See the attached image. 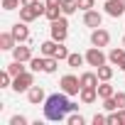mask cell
I'll return each mask as SVG.
<instances>
[{
    "mask_svg": "<svg viewBox=\"0 0 125 125\" xmlns=\"http://www.w3.org/2000/svg\"><path fill=\"white\" fill-rule=\"evenodd\" d=\"M66 96H69V93L61 91V93H52V96L44 101V118H47V120L59 123V120H66L69 113L79 110V103H71Z\"/></svg>",
    "mask_w": 125,
    "mask_h": 125,
    "instance_id": "6da1fadb",
    "label": "cell"
},
{
    "mask_svg": "<svg viewBox=\"0 0 125 125\" xmlns=\"http://www.w3.org/2000/svg\"><path fill=\"white\" fill-rule=\"evenodd\" d=\"M44 12H47V5H42V3H37V5H22L20 8V20L22 22H32V20L42 17Z\"/></svg>",
    "mask_w": 125,
    "mask_h": 125,
    "instance_id": "7a4b0ae2",
    "label": "cell"
},
{
    "mask_svg": "<svg viewBox=\"0 0 125 125\" xmlns=\"http://www.w3.org/2000/svg\"><path fill=\"white\" fill-rule=\"evenodd\" d=\"M49 30H52V39L64 42V39H66V34H69V20H66V15H61L59 20H54Z\"/></svg>",
    "mask_w": 125,
    "mask_h": 125,
    "instance_id": "3957f363",
    "label": "cell"
},
{
    "mask_svg": "<svg viewBox=\"0 0 125 125\" xmlns=\"http://www.w3.org/2000/svg\"><path fill=\"white\" fill-rule=\"evenodd\" d=\"M32 86H34V74H32V71H25V74H20V76L12 79V91H15V93H25V91H30Z\"/></svg>",
    "mask_w": 125,
    "mask_h": 125,
    "instance_id": "277c9868",
    "label": "cell"
},
{
    "mask_svg": "<svg viewBox=\"0 0 125 125\" xmlns=\"http://www.w3.org/2000/svg\"><path fill=\"white\" fill-rule=\"evenodd\" d=\"M61 91L69 93V96H79L81 93V79H76L74 74H66V76H61Z\"/></svg>",
    "mask_w": 125,
    "mask_h": 125,
    "instance_id": "5b68a950",
    "label": "cell"
},
{
    "mask_svg": "<svg viewBox=\"0 0 125 125\" xmlns=\"http://www.w3.org/2000/svg\"><path fill=\"white\" fill-rule=\"evenodd\" d=\"M105 59H108V56L101 52V47H91V49L86 52V64H91V66H96V69L105 64Z\"/></svg>",
    "mask_w": 125,
    "mask_h": 125,
    "instance_id": "8992f818",
    "label": "cell"
},
{
    "mask_svg": "<svg viewBox=\"0 0 125 125\" xmlns=\"http://www.w3.org/2000/svg\"><path fill=\"white\" fill-rule=\"evenodd\" d=\"M108 42H110V32H108V30L96 27V30L91 32V44H93V47H108Z\"/></svg>",
    "mask_w": 125,
    "mask_h": 125,
    "instance_id": "52a82bcc",
    "label": "cell"
},
{
    "mask_svg": "<svg viewBox=\"0 0 125 125\" xmlns=\"http://www.w3.org/2000/svg\"><path fill=\"white\" fill-rule=\"evenodd\" d=\"M105 15L110 17L125 15V0H105Z\"/></svg>",
    "mask_w": 125,
    "mask_h": 125,
    "instance_id": "ba28073f",
    "label": "cell"
},
{
    "mask_svg": "<svg viewBox=\"0 0 125 125\" xmlns=\"http://www.w3.org/2000/svg\"><path fill=\"white\" fill-rule=\"evenodd\" d=\"M96 98H98V86H83L81 93H79V101H81L83 105L96 103Z\"/></svg>",
    "mask_w": 125,
    "mask_h": 125,
    "instance_id": "9c48e42d",
    "label": "cell"
},
{
    "mask_svg": "<svg viewBox=\"0 0 125 125\" xmlns=\"http://www.w3.org/2000/svg\"><path fill=\"white\" fill-rule=\"evenodd\" d=\"M101 22H103V15L101 12H96V10H86L83 12V25L86 27H93L96 30V27H101Z\"/></svg>",
    "mask_w": 125,
    "mask_h": 125,
    "instance_id": "30bf717a",
    "label": "cell"
},
{
    "mask_svg": "<svg viewBox=\"0 0 125 125\" xmlns=\"http://www.w3.org/2000/svg\"><path fill=\"white\" fill-rule=\"evenodd\" d=\"M10 32H12V37L17 39V44L30 39V30H27V22H17V25H12V30H10Z\"/></svg>",
    "mask_w": 125,
    "mask_h": 125,
    "instance_id": "8fae6325",
    "label": "cell"
},
{
    "mask_svg": "<svg viewBox=\"0 0 125 125\" xmlns=\"http://www.w3.org/2000/svg\"><path fill=\"white\" fill-rule=\"evenodd\" d=\"M27 101H30L32 105L44 103V101H47V98H44V88H42V86H32V88L27 91Z\"/></svg>",
    "mask_w": 125,
    "mask_h": 125,
    "instance_id": "7c38bea8",
    "label": "cell"
},
{
    "mask_svg": "<svg viewBox=\"0 0 125 125\" xmlns=\"http://www.w3.org/2000/svg\"><path fill=\"white\" fill-rule=\"evenodd\" d=\"M59 44H61V42H56V39L42 42V44H39V52H42V56H54V54H56V49H59Z\"/></svg>",
    "mask_w": 125,
    "mask_h": 125,
    "instance_id": "4fadbf2b",
    "label": "cell"
},
{
    "mask_svg": "<svg viewBox=\"0 0 125 125\" xmlns=\"http://www.w3.org/2000/svg\"><path fill=\"white\" fill-rule=\"evenodd\" d=\"M12 56H15L17 61H30V59H32V49H30V47H22V42H20V44L12 49Z\"/></svg>",
    "mask_w": 125,
    "mask_h": 125,
    "instance_id": "5bb4252c",
    "label": "cell"
},
{
    "mask_svg": "<svg viewBox=\"0 0 125 125\" xmlns=\"http://www.w3.org/2000/svg\"><path fill=\"white\" fill-rule=\"evenodd\" d=\"M17 47V39L12 37V32H3V34H0V49H15Z\"/></svg>",
    "mask_w": 125,
    "mask_h": 125,
    "instance_id": "9a60e30c",
    "label": "cell"
},
{
    "mask_svg": "<svg viewBox=\"0 0 125 125\" xmlns=\"http://www.w3.org/2000/svg\"><path fill=\"white\" fill-rule=\"evenodd\" d=\"M115 96V88L110 86V81H101L98 83V98H110Z\"/></svg>",
    "mask_w": 125,
    "mask_h": 125,
    "instance_id": "2e32d148",
    "label": "cell"
},
{
    "mask_svg": "<svg viewBox=\"0 0 125 125\" xmlns=\"http://www.w3.org/2000/svg\"><path fill=\"white\" fill-rule=\"evenodd\" d=\"M76 10H79V0H61V12H64L66 17L74 15Z\"/></svg>",
    "mask_w": 125,
    "mask_h": 125,
    "instance_id": "e0dca14e",
    "label": "cell"
},
{
    "mask_svg": "<svg viewBox=\"0 0 125 125\" xmlns=\"http://www.w3.org/2000/svg\"><path fill=\"white\" fill-rule=\"evenodd\" d=\"M98 74H93V71H86V74H81V88L83 86H98Z\"/></svg>",
    "mask_w": 125,
    "mask_h": 125,
    "instance_id": "ac0fdd59",
    "label": "cell"
},
{
    "mask_svg": "<svg viewBox=\"0 0 125 125\" xmlns=\"http://www.w3.org/2000/svg\"><path fill=\"white\" fill-rule=\"evenodd\" d=\"M44 15H47L49 22H54V20H59L64 12H61V5H47V12H44Z\"/></svg>",
    "mask_w": 125,
    "mask_h": 125,
    "instance_id": "d6986e66",
    "label": "cell"
},
{
    "mask_svg": "<svg viewBox=\"0 0 125 125\" xmlns=\"http://www.w3.org/2000/svg\"><path fill=\"white\" fill-rule=\"evenodd\" d=\"M59 66V59L56 56H44V74H54Z\"/></svg>",
    "mask_w": 125,
    "mask_h": 125,
    "instance_id": "ffe728a7",
    "label": "cell"
},
{
    "mask_svg": "<svg viewBox=\"0 0 125 125\" xmlns=\"http://www.w3.org/2000/svg\"><path fill=\"white\" fill-rule=\"evenodd\" d=\"M123 56H125V49H110V52H108V61H110V64H115V66L120 64Z\"/></svg>",
    "mask_w": 125,
    "mask_h": 125,
    "instance_id": "44dd1931",
    "label": "cell"
},
{
    "mask_svg": "<svg viewBox=\"0 0 125 125\" xmlns=\"http://www.w3.org/2000/svg\"><path fill=\"white\" fill-rule=\"evenodd\" d=\"M96 74H98L101 81H110V79H113V66H105V64H103V66H98Z\"/></svg>",
    "mask_w": 125,
    "mask_h": 125,
    "instance_id": "7402d4cb",
    "label": "cell"
},
{
    "mask_svg": "<svg viewBox=\"0 0 125 125\" xmlns=\"http://www.w3.org/2000/svg\"><path fill=\"white\" fill-rule=\"evenodd\" d=\"M86 61V56H81V54H69V59H66V64L71 66V69H79L81 64Z\"/></svg>",
    "mask_w": 125,
    "mask_h": 125,
    "instance_id": "603a6c76",
    "label": "cell"
},
{
    "mask_svg": "<svg viewBox=\"0 0 125 125\" xmlns=\"http://www.w3.org/2000/svg\"><path fill=\"white\" fill-rule=\"evenodd\" d=\"M22 64H25V61H17V59H15L12 64L8 66V71L12 74V79H15V76H20V74H25V66H22Z\"/></svg>",
    "mask_w": 125,
    "mask_h": 125,
    "instance_id": "cb8c5ba5",
    "label": "cell"
},
{
    "mask_svg": "<svg viewBox=\"0 0 125 125\" xmlns=\"http://www.w3.org/2000/svg\"><path fill=\"white\" fill-rule=\"evenodd\" d=\"M30 69L32 71H44V56H32L30 59Z\"/></svg>",
    "mask_w": 125,
    "mask_h": 125,
    "instance_id": "d4e9b609",
    "label": "cell"
},
{
    "mask_svg": "<svg viewBox=\"0 0 125 125\" xmlns=\"http://www.w3.org/2000/svg\"><path fill=\"white\" fill-rule=\"evenodd\" d=\"M8 86H12V74L5 69L3 74H0V88H8Z\"/></svg>",
    "mask_w": 125,
    "mask_h": 125,
    "instance_id": "484cf974",
    "label": "cell"
},
{
    "mask_svg": "<svg viewBox=\"0 0 125 125\" xmlns=\"http://www.w3.org/2000/svg\"><path fill=\"white\" fill-rule=\"evenodd\" d=\"M66 120H69V125H83V123H86L81 113H74V115H66Z\"/></svg>",
    "mask_w": 125,
    "mask_h": 125,
    "instance_id": "4316f807",
    "label": "cell"
},
{
    "mask_svg": "<svg viewBox=\"0 0 125 125\" xmlns=\"http://www.w3.org/2000/svg\"><path fill=\"white\" fill-rule=\"evenodd\" d=\"M103 108L110 113V110H118V103H115V98L110 96V98H103Z\"/></svg>",
    "mask_w": 125,
    "mask_h": 125,
    "instance_id": "83f0119b",
    "label": "cell"
},
{
    "mask_svg": "<svg viewBox=\"0 0 125 125\" xmlns=\"http://www.w3.org/2000/svg\"><path fill=\"white\" fill-rule=\"evenodd\" d=\"M22 5V0H3V10H15Z\"/></svg>",
    "mask_w": 125,
    "mask_h": 125,
    "instance_id": "f1b7e54d",
    "label": "cell"
},
{
    "mask_svg": "<svg viewBox=\"0 0 125 125\" xmlns=\"http://www.w3.org/2000/svg\"><path fill=\"white\" fill-rule=\"evenodd\" d=\"M59 61H64V59H69V52H66V47L64 44H59V49H56V54H54Z\"/></svg>",
    "mask_w": 125,
    "mask_h": 125,
    "instance_id": "f546056e",
    "label": "cell"
},
{
    "mask_svg": "<svg viewBox=\"0 0 125 125\" xmlns=\"http://www.w3.org/2000/svg\"><path fill=\"white\" fill-rule=\"evenodd\" d=\"M91 123H93V125H105V123H108V115H101V113H96V115L91 118Z\"/></svg>",
    "mask_w": 125,
    "mask_h": 125,
    "instance_id": "4dcf8cb0",
    "label": "cell"
},
{
    "mask_svg": "<svg viewBox=\"0 0 125 125\" xmlns=\"http://www.w3.org/2000/svg\"><path fill=\"white\" fill-rule=\"evenodd\" d=\"M93 3H96V0H79V10H93Z\"/></svg>",
    "mask_w": 125,
    "mask_h": 125,
    "instance_id": "1f68e13d",
    "label": "cell"
},
{
    "mask_svg": "<svg viewBox=\"0 0 125 125\" xmlns=\"http://www.w3.org/2000/svg\"><path fill=\"white\" fill-rule=\"evenodd\" d=\"M10 125H27V118L25 115H12L10 118Z\"/></svg>",
    "mask_w": 125,
    "mask_h": 125,
    "instance_id": "d6a6232c",
    "label": "cell"
},
{
    "mask_svg": "<svg viewBox=\"0 0 125 125\" xmlns=\"http://www.w3.org/2000/svg\"><path fill=\"white\" fill-rule=\"evenodd\" d=\"M108 125H118V110H110L108 113Z\"/></svg>",
    "mask_w": 125,
    "mask_h": 125,
    "instance_id": "836d02e7",
    "label": "cell"
},
{
    "mask_svg": "<svg viewBox=\"0 0 125 125\" xmlns=\"http://www.w3.org/2000/svg\"><path fill=\"white\" fill-rule=\"evenodd\" d=\"M113 98H115V103H118V108H125V93H115Z\"/></svg>",
    "mask_w": 125,
    "mask_h": 125,
    "instance_id": "e575fe53",
    "label": "cell"
},
{
    "mask_svg": "<svg viewBox=\"0 0 125 125\" xmlns=\"http://www.w3.org/2000/svg\"><path fill=\"white\" fill-rule=\"evenodd\" d=\"M118 125H125V108H118Z\"/></svg>",
    "mask_w": 125,
    "mask_h": 125,
    "instance_id": "d590c367",
    "label": "cell"
},
{
    "mask_svg": "<svg viewBox=\"0 0 125 125\" xmlns=\"http://www.w3.org/2000/svg\"><path fill=\"white\" fill-rule=\"evenodd\" d=\"M39 0H22V5H37Z\"/></svg>",
    "mask_w": 125,
    "mask_h": 125,
    "instance_id": "8d00e7d4",
    "label": "cell"
},
{
    "mask_svg": "<svg viewBox=\"0 0 125 125\" xmlns=\"http://www.w3.org/2000/svg\"><path fill=\"white\" fill-rule=\"evenodd\" d=\"M47 5H61V0H47Z\"/></svg>",
    "mask_w": 125,
    "mask_h": 125,
    "instance_id": "74e56055",
    "label": "cell"
},
{
    "mask_svg": "<svg viewBox=\"0 0 125 125\" xmlns=\"http://www.w3.org/2000/svg\"><path fill=\"white\" fill-rule=\"evenodd\" d=\"M118 66H120V71H125V56L120 59V64H118Z\"/></svg>",
    "mask_w": 125,
    "mask_h": 125,
    "instance_id": "f35d334b",
    "label": "cell"
},
{
    "mask_svg": "<svg viewBox=\"0 0 125 125\" xmlns=\"http://www.w3.org/2000/svg\"><path fill=\"white\" fill-rule=\"evenodd\" d=\"M123 47H125V37H123Z\"/></svg>",
    "mask_w": 125,
    "mask_h": 125,
    "instance_id": "ab89813d",
    "label": "cell"
}]
</instances>
